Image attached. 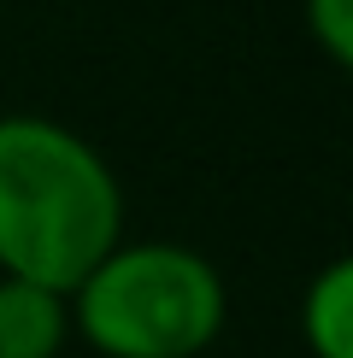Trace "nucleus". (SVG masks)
Instances as JSON below:
<instances>
[{"label": "nucleus", "instance_id": "1", "mask_svg": "<svg viewBox=\"0 0 353 358\" xmlns=\"http://www.w3.org/2000/svg\"><path fill=\"white\" fill-rule=\"evenodd\" d=\"M124 182L83 129L0 112V276L71 294L124 241Z\"/></svg>", "mask_w": 353, "mask_h": 358}, {"label": "nucleus", "instance_id": "3", "mask_svg": "<svg viewBox=\"0 0 353 358\" xmlns=\"http://www.w3.org/2000/svg\"><path fill=\"white\" fill-rule=\"evenodd\" d=\"M71 347L65 294L0 276V358H59Z\"/></svg>", "mask_w": 353, "mask_h": 358}, {"label": "nucleus", "instance_id": "4", "mask_svg": "<svg viewBox=\"0 0 353 358\" xmlns=\"http://www.w3.org/2000/svg\"><path fill=\"white\" fill-rule=\"evenodd\" d=\"M294 323H300V341L312 358H353V259L318 264Z\"/></svg>", "mask_w": 353, "mask_h": 358}, {"label": "nucleus", "instance_id": "5", "mask_svg": "<svg viewBox=\"0 0 353 358\" xmlns=\"http://www.w3.org/2000/svg\"><path fill=\"white\" fill-rule=\"evenodd\" d=\"M306 36L318 41V53L330 65H353V0H300Z\"/></svg>", "mask_w": 353, "mask_h": 358}, {"label": "nucleus", "instance_id": "2", "mask_svg": "<svg viewBox=\"0 0 353 358\" xmlns=\"http://www.w3.org/2000/svg\"><path fill=\"white\" fill-rule=\"evenodd\" d=\"M71 335L100 358H200L230 323L224 271L183 241H118L65 294Z\"/></svg>", "mask_w": 353, "mask_h": 358}]
</instances>
